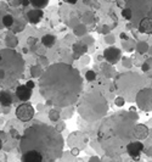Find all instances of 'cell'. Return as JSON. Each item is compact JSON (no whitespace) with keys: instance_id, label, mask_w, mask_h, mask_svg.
I'll return each mask as SVG.
<instances>
[{"instance_id":"cell-2","label":"cell","mask_w":152,"mask_h":162,"mask_svg":"<svg viewBox=\"0 0 152 162\" xmlns=\"http://www.w3.org/2000/svg\"><path fill=\"white\" fill-rule=\"evenodd\" d=\"M63 144V138L55 127L34 121L21 137L20 151L22 154L28 150H35L43 156L44 162H53L62 156Z\"/></svg>"},{"instance_id":"cell-9","label":"cell","mask_w":152,"mask_h":162,"mask_svg":"<svg viewBox=\"0 0 152 162\" xmlns=\"http://www.w3.org/2000/svg\"><path fill=\"white\" fill-rule=\"evenodd\" d=\"M15 94H16V98H17L20 101L25 103V101H28V100L32 98V89L28 88L27 86H18V87L16 88Z\"/></svg>"},{"instance_id":"cell-24","label":"cell","mask_w":152,"mask_h":162,"mask_svg":"<svg viewBox=\"0 0 152 162\" xmlns=\"http://www.w3.org/2000/svg\"><path fill=\"white\" fill-rule=\"evenodd\" d=\"M72 113H73V109H69L68 112H67L66 110L62 112V116H63V118H69L71 116H72Z\"/></svg>"},{"instance_id":"cell-28","label":"cell","mask_w":152,"mask_h":162,"mask_svg":"<svg viewBox=\"0 0 152 162\" xmlns=\"http://www.w3.org/2000/svg\"><path fill=\"white\" fill-rule=\"evenodd\" d=\"M35 43H37V39H35V38H33V37L28 38V44L29 45H34Z\"/></svg>"},{"instance_id":"cell-4","label":"cell","mask_w":152,"mask_h":162,"mask_svg":"<svg viewBox=\"0 0 152 162\" xmlns=\"http://www.w3.org/2000/svg\"><path fill=\"white\" fill-rule=\"evenodd\" d=\"M26 16L18 10H15L0 2V28H7L12 33L22 32L26 27Z\"/></svg>"},{"instance_id":"cell-20","label":"cell","mask_w":152,"mask_h":162,"mask_svg":"<svg viewBox=\"0 0 152 162\" xmlns=\"http://www.w3.org/2000/svg\"><path fill=\"white\" fill-rule=\"evenodd\" d=\"M30 73H32V76L33 77H40L43 74V71H42V67L38 65V66H33L32 68H30Z\"/></svg>"},{"instance_id":"cell-3","label":"cell","mask_w":152,"mask_h":162,"mask_svg":"<svg viewBox=\"0 0 152 162\" xmlns=\"http://www.w3.org/2000/svg\"><path fill=\"white\" fill-rule=\"evenodd\" d=\"M25 72V60L12 48L0 50V87L10 88Z\"/></svg>"},{"instance_id":"cell-14","label":"cell","mask_w":152,"mask_h":162,"mask_svg":"<svg viewBox=\"0 0 152 162\" xmlns=\"http://www.w3.org/2000/svg\"><path fill=\"white\" fill-rule=\"evenodd\" d=\"M133 134H134V137L138 138V139H145V138L147 137V134H149V129H147L146 126L139 124V126H136V127L134 128Z\"/></svg>"},{"instance_id":"cell-32","label":"cell","mask_w":152,"mask_h":162,"mask_svg":"<svg viewBox=\"0 0 152 162\" xmlns=\"http://www.w3.org/2000/svg\"><path fill=\"white\" fill-rule=\"evenodd\" d=\"M65 1H66V2H68V4H72V5H73V4H77V1H78V0H65Z\"/></svg>"},{"instance_id":"cell-15","label":"cell","mask_w":152,"mask_h":162,"mask_svg":"<svg viewBox=\"0 0 152 162\" xmlns=\"http://www.w3.org/2000/svg\"><path fill=\"white\" fill-rule=\"evenodd\" d=\"M88 46L84 44L83 42H78L73 45V51H74V58H79L81 55H83L84 53H86Z\"/></svg>"},{"instance_id":"cell-16","label":"cell","mask_w":152,"mask_h":162,"mask_svg":"<svg viewBox=\"0 0 152 162\" xmlns=\"http://www.w3.org/2000/svg\"><path fill=\"white\" fill-rule=\"evenodd\" d=\"M55 43H56V38L55 35H53V34H45L42 38V44L45 48H51V46L55 45Z\"/></svg>"},{"instance_id":"cell-25","label":"cell","mask_w":152,"mask_h":162,"mask_svg":"<svg viewBox=\"0 0 152 162\" xmlns=\"http://www.w3.org/2000/svg\"><path fill=\"white\" fill-rule=\"evenodd\" d=\"M71 154H72L73 156H78V155H79V147H72Z\"/></svg>"},{"instance_id":"cell-30","label":"cell","mask_w":152,"mask_h":162,"mask_svg":"<svg viewBox=\"0 0 152 162\" xmlns=\"http://www.w3.org/2000/svg\"><path fill=\"white\" fill-rule=\"evenodd\" d=\"M30 4V0H22V5L23 6H28Z\"/></svg>"},{"instance_id":"cell-6","label":"cell","mask_w":152,"mask_h":162,"mask_svg":"<svg viewBox=\"0 0 152 162\" xmlns=\"http://www.w3.org/2000/svg\"><path fill=\"white\" fill-rule=\"evenodd\" d=\"M125 150H127V152L129 154V156H131L134 160L138 161L139 159H140L141 152L145 150V147H144V144L140 143V141H133V143H129V144L127 145Z\"/></svg>"},{"instance_id":"cell-11","label":"cell","mask_w":152,"mask_h":162,"mask_svg":"<svg viewBox=\"0 0 152 162\" xmlns=\"http://www.w3.org/2000/svg\"><path fill=\"white\" fill-rule=\"evenodd\" d=\"M86 141H88V138L84 137L81 132L72 133V134L69 135V139H68V144L72 147H74V145H77V144L81 145V147H84V146H82V145H84Z\"/></svg>"},{"instance_id":"cell-35","label":"cell","mask_w":152,"mask_h":162,"mask_svg":"<svg viewBox=\"0 0 152 162\" xmlns=\"http://www.w3.org/2000/svg\"><path fill=\"white\" fill-rule=\"evenodd\" d=\"M150 133H151V135H152V131H151V132H150Z\"/></svg>"},{"instance_id":"cell-26","label":"cell","mask_w":152,"mask_h":162,"mask_svg":"<svg viewBox=\"0 0 152 162\" xmlns=\"http://www.w3.org/2000/svg\"><path fill=\"white\" fill-rule=\"evenodd\" d=\"M26 86H27L28 88L33 89V88H34V87H35V83H34L33 81H28L27 83H26Z\"/></svg>"},{"instance_id":"cell-12","label":"cell","mask_w":152,"mask_h":162,"mask_svg":"<svg viewBox=\"0 0 152 162\" xmlns=\"http://www.w3.org/2000/svg\"><path fill=\"white\" fill-rule=\"evenodd\" d=\"M139 32L140 33H146V34H152V18H150V17H144L140 21Z\"/></svg>"},{"instance_id":"cell-31","label":"cell","mask_w":152,"mask_h":162,"mask_svg":"<svg viewBox=\"0 0 152 162\" xmlns=\"http://www.w3.org/2000/svg\"><path fill=\"white\" fill-rule=\"evenodd\" d=\"M121 38L124 39V40H128V35H127L125 33H121Z\"/></svg>"},{"instance_id":"cell-33","label":"cell","mask_w":152,"mask_h":162,"mask_svg":"<svg viewBox=\"0 0 152 162\" xmlns=\"http://www.w3.org/2000/svg\"><path fill=\"white\" fill-rule=\"evenodd\" d=\"M82 59H83V63H88L89 62V56H84Z\"/></svg>"},{"instance_id":"cell-27","label":"cell","mask_w":152,"mask_h":162,"mask_svg":"<svg viewBox=\"0 0 152 162\" xmlns=\"http://www.w3.org/2000/svg\"><path fill=\"white\" fill-rule=\"evenodd\" d=\"M124 104V100L122 99V98H117L116 99V105H118V106H122Z\"/></svg>"},{"instance_id":"cell-23","label":"cell","mask_w":152,"mask_h":162,"mask_svg":"<svg viewBox=\"0 0 152 162\" xmlns=\"http://www.w3.org/2000/svg\"><path fill=\"white\" fill-rule=\"evenodd\" d=\"M7 1H9V5L12 6V7H16L20 4H22V0H7Z\"/></svg>"},{"instance_id":"cell-1","label":"cell","mask_w":152,"mask_h":162,"mask_svg":"<svg viewBox=\"0 0 152 162\" xmlns=\"http://www.w3.org/2000/svg\"><path fill=\"white\" fill-rule=\"evenodd\" d=\"M82 86L83 82L77 68L65 62L50 65L39 78V91L44 99L60 107L76 103L79 99Z\"/></svg>"},{"instance_id":"cell-10","label":"cell","mask_w":152,"mask_h":162,"mask_svg":"<svg viewBox=\"0 0 152 162\" xmlns=\"http://www.w3.org/2000/svg\"><path fill=\"white\" fill-rule=\"evenodd\" d=\"M43 15H44L43 10L34 7L33 10H29L26 14V20H27V22L32 23V25H37V23H39L42 21Z\"/></svg>"},{"instance_id":"cell-21","label":"cell","mask_w":152,"mask_h":162,"mask_svg":"<svg viewBox=\"0 0 152 162\" xmlns=\"http://www.w3.org/2000/svg\"><path fill=\"white\" fill-rule=\"evenodd\" d=\"M85 78H86L88 82H93V81L96 79V73H95L94 71H86V73H85Z\"/></svg>"},{"instance_id":"cell-5","label":"cell","mask_w":152,"mask_h":162,"mask_svg":"<svg viewBox=\"0 0 152 162\" xmlns=\"http://www.w3.org/2000/svg\"><path fill=\"white\" fill-rule=\"evenodd\" d=\"M16 117L20 119L21 122H29L32 118L34 117V109L29 103L25 101V103L20 104L16 107Z\"/></svg>"},{"instance_id":"cell-17","label":"cell","mask_w":152,"mask_h":162,"mask_svg":"<svg viewBox=\"0 0 152 162\" xmlns=\"http://www.w3.org/2000/svg\"><path fill=\"white\" fill-rule=\"evenodd\" d=\"M49 4V0H30V5L37 9H43Z\"/></svg>"},{"instance_id":"cell-29","label":"cell","mask_w":152,"mask_h":162,"mask_svg":"<svg viewBox=\"0 0 152 162\" xmlns=\"http://www.w3.org/2000/svg\"><path fill=\"white\" fill-rule=\"evenodd\" d=\"M141 68H142V71H145V72H147V71L150 70V66H149L147 63H144V65L141 66Z\"/></svg>"},{"instance_id":"cell-22","label":"cell","mask_w":152,"mask_h":162,"mask_svg":"<svg viewBox=\"0 0 152 162\" xmlns=\"http://www.w3.org/2000/svg\"><path fill=\"white\" fill-rule=\"evenodd\" d=\"M122 16L124 17L125 20H131V17H133V12H131L130 9H123V10H122Z\"/></svg>"},{"instance_id":"cell-18","label":"cell","mask_w":152,"mask_h":162,"mask_svg":"<svg viewBox=\"0 0 152 162\" xmlns=\"http://www.w3.org/2000/svg\"><path fill=\"white\" fill-rule=\"evenodd\" d=\"M6 37H7V39H6V44H7V46L14 49L15 46L17 45V39L15 38L14 33H12V34H7Z\"/></svg>"},{"instance_id":"cell-13","label":"cell","mask_w":152,"mask_h":162,"mask_svg":"<svg viewBox=\"0 0 152 162\" xmlns=\"http://www.w3.org/2000/svg\"><path fill=\"white\" fill-rule=\"evenodd\" d=\"M12 101H14V98H12V94L9 90H1L0 91V105L2 107L11 106Z\"/></svg>"},{"instance_id":"cell-34","label":"cell","mask_w":152,"mask_h":162,"mask_svg":"<svg viewBox=\"0 0 152 162\" xmlns=\"http://www.w3.org/2000/svg\"><path fill=\"white\" fill-rule=\"evenodd\" d=\"M4 149V141H2V139L0 138V150H2Z\"/></svg>"},{"instance_id":"cell-19","label":"cell","mask_w":152,"mask_h":162,"mask_svg":"<svg viewBox=\"0 0 152 162\" xmlns=\"http://www.w3.org/2000/svg\"><path fill=\"white\" fill-rule=\"evenodd\" d=\"M61 117V115H60V112L57 111V110H50L49 111V118H50V121H53V122H58V119Z\"/></svg>"},{"instance_id":"cell-8","label":"cell","mask_w":152,"mask_h":162,"mask_svg":"<svg viewBox=\"0 0 152 162\" xmlns=\"http://www.w3.org/2000/svg\"><path fill=\"white\" fill-rule=\"evenodd\" d=\"M21 160L23 162H44L43 156L35 150H28L21 154Z\"/></svg>"},{"instance_id":"cell-7","label":"cell","mask_w":152,"mask_h":162,"mask_svg":"<svg viewBox=\"0 0 152 162\" xmlns=\"http://www.w3.org/2000/svg\"><path fill=\"white\" fill-rule=\"evenodd\" d=\"M104 58L106 59V61L108 63L114 65L121 59V50L117 49V48H114V46H110V48H107L104 51Z\"/></svg>"}]
</instances>
